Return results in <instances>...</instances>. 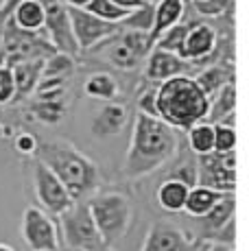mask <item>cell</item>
Returning a JSON list of instances; mask_svg holds the SVG:
<instances>
[{
  "instance_id": "6da1fadb",
  "label": "cell",
  "mask_w": 249,
  "mask_h": 251,
  "mask_svg": "<svg viewBox=\"0 0 249 251\" xmlns=\"http://www.w3.org/2000/svg\"><path fill=\"white\" fill-rule=\"evenodd\" d=\"M177 133L173 127L138 112L133 116V129L124 155L123 173L127 179H140L157 168L166 166L177 153Z\"/></svg>"
},
{
  "instance_id": "7a4b0ae2",
  "label": "cell",
  "mask_w": 249,
  "mask_h": 251,
  "mask_svg": "<svg viewBox=\"0 0 249 251\" xmlns=\"http://www.w3.org/2000/svg\"><path fill=\"white\" fill-rule=\"evenodd\" d=\"M37 162H42L68 190L73 201H83L99 188V166L75 144L66 140H42L35 151Z\"/></svg>"
},
{
  "instance_id": "3957f363",
  "label": "cell",
  "mask_w": 249,
  "mask_h": 251,
  "mask_svg": "<svg viewBox=\"0 0 249 251\" xmlns=\"http://www.w3.org/2000/svg\"><path fill=\"white\" fill-rule=\"evenodd\" d=\"M155 109L162 123L173 127L175 131H188L190 127L208 118L210 99L201 92L193 76L181 75L155 85Z\"/></svg>"
},
{
  "instance_id": "277c9868",
  "label": "cell",
  "mask_w": 249,
  "mask_h": 251,
  "mask_svg": "<svg viewBox=\"0 0 249 251\" xmlns=\"http://www.w3.org/2000/svg\"><path fill=\"white\" fill-rule=\"evenodd\" d=\"M88 210L97 225L100 238L109 249L116 245L131 227L133 221V203L121 190H100L90 195Z\"/></svg>"
},
{
  "instance_id": "5b68a950",
  "label": "cell",
  "mask_w": 249,
  "mask_h": 251,
  "mask_svg": "<svg viewBox=\"0 0 249 251\" xmlns=\"http://www.w3.org/2000/svg\"><path fill=\"white\" fill-rule=\"evenodd\" d=\"M61 238L70 251H107L109 247L100 238L92 214L88 210V199L75 201L68 212L59 216Z\"/></svg>"
},
{
  "instance_id": "8992f818",
  "label": "cell",
  "mask_w": 249,
  "mask_h": 251,
  "mask_svg": "<svg viewBox=\"0 0 249 251\" xmlns=\"http://www.w3.org/2000/svg\"><path fill=\"white\" fill-rule=\"evenodd\" d=\"M99 46H105L103 50L105 61H109L118 70H136L140 64H145L147 55L151 50L149 33L133 31V28H124V26Z\"/></svg>"
},
{
  "instance_id": "52a82bcc",
  "label": "cell",
  "mask_w": 249,
  "mask_h": 251,
  "mask_svg": "<svg viewBox=\"0 0 249 251\" xmlns=\"http://www.w3.org/2000/svg\"><path fill=\"white\" fill-rule=\"evenodd\" d=\"M197 186L210 188L219 195H234L236 190V151L205 153L197 162Z\"/></svg>"
},
{
  "instance_id": "ba28073f",
  "label": "cell",
  "mask_w": 249,
  "mask_h": 251,
  "mask_svg": "<svg viewBox=\"0 0 249 251\" xmlns=\"http://www.w3.org/2000/svg\"><path fill=\"white\" fill-rule=\"evenodd\" d=\"M22 240L31 251H59V231L50 214H46L42 207L28 205L22 214Z\"/></svg>"
},
{
  "instance_id": "9c48e42d",
  "label": "cell",
  "mask_w": 249,
  "mask_h": 251,
  "mask_svg": "<svg viewBox=\"0 0 249 251\" xmlns=\"http://www.w3.org/2000/svg\"><path fill=\"white\" fill-rule=\"evenodd\" d=\"M33 190H35L37 201H40L42 210L46 214L61 216L64 212H68L75 205L73 197L61 186V181L50 173V168H46L44 164L37 160L33 164Z\"/></svg>"
},
{
  "instance_id": "30bf717a",
  "label": "cell",
  "mask_w": 249,
  "mask_h": 251,
  "mask_svg": "<svg viewBox=\"0 0 249 251\" xmlns=\"http://www.w3.org/2000/svg\"><path fill=\"white\" fill-rule=\"evenodd\" d=\"M37 2L44 9V28L49 33L52 50L75 57L79 52V48H76V42L73 37L68 7L61 0H37Z\"/></svg>"
},
{
  "instance_id": "8fae6325",
  "label": "cell",
  "mask_w": 249,
  "mask_h": 251,
  "mask_svg": "<svg viewBox=\"0 0 249 251\" xmlns=\"http://www.w3.org/2000/svg\"><path fill=\"white\" fill-rule=\"evenodd\" d=\"M68 16H70V26H73V37L79 50H92V48L103 44L105 40H109L114 33H118L123 28V24L105 22L100 18L92 16V13H88L85 9L68 7Z\"/></svg>"
},
{
  "instance_id": "7c38bea8",
  "label": "cell",
  "mask_w": 249,
  "mask_h": 251,
  "mask_svg": "<svg viewBox=\"0 0 249 251\" xmlns=\"http://www.w3.org/2000/svg\"><path fill=\"white\" fill-rule=\"evenodd\" d=\"M140 251H201V243L179 225L157 221L147 231Z\"/></svg>"
},
{
  "instance_id": "4fadbf2b",
  "label": "cell",
  "mask_w": 249,
  "mask_h": 251,
  "mask_svg": "<svg viewBox=\"0 0 249 251\" xmlns=\"http://www.w3.org/2000/svg\"><path fill=\"white\" fill-rule=\"evenodd\" d=\"M188 61L177 57L175 52L162 50V48H151L149 55L145 59V76L153 83H164V81L173 79V76H181L188 72Z\"/></svg>"
},
{
  "instance_id": "5bb4252c",
  "label": "cell",
  "mask_w": 249,
  "mask_h": 251,
  "mask_svg": "<svg viewBox=\"0 0 249 251\" xmlns=\"http://www.w3.org/2000/svg\"><path fill=\"white\" fill-rule=\"evenodd\" d=\"M217 31L214 26L205 22L188 24V33H186L184 48H181V59L184 61H205L214 55L217 50Z\"/></svg>"
},
{
  "instance_id": "9a60e30c",
  "label": "cell",
  "mask_w": 249,
  "mask_h": 251,
  "mask_svg": "<svg viewBox=\"0 0 249 251\" xmlns=\"http://www.w3.org/2000/svg\"><path fill=\"white\" fill-rule=\"evenodd\" d=\"M186 4L184 0H157L153 4V18H151V28H149V48H153L157 40L164 35L169 28L175 24H181Z\"/></svg>"
},
{
  "instance_id": "2e32d148",
  "label": "cell",
  "mask_w": 249,
  "mask_h": 251,
  "mask_svg": "<svg viewBox=\"0 0 249 251\" xmlns=\"http://www.w3.org/2000/svg\"><path fill=\"white\" fill-rule=\"evenodd\" d=\"M129 120V109L124 105L116 103H105L99 109V114L92 120V131L97 138H109V136H118L124 127H127Z\"/></svg>"
},
{
  "instance_id": "e0dca14e",
  "label": "cell",
  "mask_w": 249,
  "mask_h": 251,
  "mask_svg": "<svg viewBox=\"0 0 249 251\" xmlns=\"http://www.w3.org/2000/svg\"><path fill=\"white\" fill-rule=\"evenodd\" d=\"M11 24L20 33L33 35L44 28V9L37 0H16L11 9Z\"/></svg>"
},
{
  "instance_id": "ac0fdd59",
  "label": "cell",
  "mask_w": 249,
  "mask_h": 251,
  "mask_svg": "<svg viewBox=\"0 0 249 251\" xmlns=\"http://www.w3.org/2000/svg\"><path fill=\"white\" fill-rule=\"evenodd\" d=\"M188 192H190V188L186 186L184 181H179V179H164L160 186H157L155 201H157V205H160L164 212L177 214V212H184V203H186Z\"/></svg>"
},
{
  "instance_id": "d6986e66",
  "label": "cell",
  "mask_w": 249,
  "mask_h": 251,
  "mask_svg": "<svg viewBox=\"0 0 249 251\" xmlns=\"http://www.w3.org/2000/svg\"><path fill=\"white\" fill-rule=\"evenodd\" d=\"M234 212H236V199H234V195H223L221 199L217 201V205H214L205 216L199 219L205 238H212L229 219H234Z\"/></svg>"
},
{
  "instance_id": "ffe728a7",
  "label": "cell",
  "mask_w": 249,
  "mask_h": 251,
  "mask_svg": "<svg viewBox=\"0 0 249 251\" xmlns=\"http://www.w3.org/2000/svg\"><path fill=\"white\" fill-rule=\"evenodd\" d=\"M83 92L97 100L112 103V100H116L118 94H121V85H118V81L114 79L109 72H94V75H90L88 79H85Z\"/></svg>"
},
{
  "instance_id": "44dd1931",
  "label": "cell",
  "mask_w": 249,
  "mask_h": 251,
  "mask_svg": "<svg viewBox=\"0 0 249 251\" xmlns=\"http://www.w3.org/2000/svg\"><path fill=\"white\" fill-rule=\"evenodd\" d=\"M193 79L197 81L201 92H203L208 99H212L225 83L234 81V70L229 68V66H223V64H212V66L201 70L197 76H193Z\"/></svg>"
},
{
  "instance_id": "7402d4cb",
  "label": "cell",
  "mask_w": 249,
  "mask_h": 251,
  "mask_svg": "<svg viewBox=\"0 0 249 251\" xmlns=\"http://www.w3.org/2000/svg\"><path fill=\"white\" fill-rule=\"evenodd\" d=\"M221 197L223 195L210 190V188L195 186V188H190L188 197H186L184 212L186 214H190V216H195V219H201V216H205L214 205H217V201L221 199Z\"/></svg>"
},
{
  "instance_id": "603a6c76",
  "label": "cell",
  "mask_w": 249,
  "mask_h": 251,
  "mask_svg": "<svg viewBox=\"0 0 249 251\" xmlns=\"http://www.w3.org/2000/svg\"><path fill=\"white\" fill-rule=\"evenodd\" d=\"M42 66L44 61H20V64H13V79H16V96L28 94L33 88L37 85L42 76Z\"/></svg>"
},
{
  "instance_id": "cb8c5ba5",
  "label": "cell",
  "mask_w": 249,
  "mask_h": 251,
  "mask_svg": "<svg viewBox=\"0 0 249 251\" xmlns=\"http://www.w3.org/2000/svg\"><path fill=\"white\" fill-rule=\"evenodd\" d=\"M188 147L195 155H205L214 151V125L212 123H197L188 129Z\"/></svg>"
},
{
  "instance_id": "d4e9b609",
  "label": "cell",
  "mask_w": 249,
  "mask_h": 251,
  "mask_svg": "<svg viewBox=\"0 0 249 251\" xmlns=\"http://www.w3.org/2000/svg\"><path fill=\"white\" fill-rule=\"evenodd\" d=\"M83 9L88 13H92V16H97L105 22H112V24H123L129 18V13H131V11H124V9L116 7L109 0H90Z\"/></svg>"
},
{
  "instance_id": "484cf974",
  "label": "cell",
  "mask_w": 249,
  "mask_h": 251,
  "mask_svg": "<svg viewBox=\"0 0 249 251\" xmlns=\"http://www.w3.org/2000/svg\"><path fill=\"white\" fill-rule=\"evenodd\" d=\"M73 57L64 55V52H52L49 59L42 66V76L40 79H66L73 72Z\"/></svg>"
},
{
  "instance_id": "4316f807",
  "label": "cell",
  "mask_w": 249,
  "mask_h": 251,
  "mask_svg": "<svg viewBox=\"0 0 249 251\" xmlns=\"http://www.w3.org/2000/svg\"><path fill=\"white\" fill-rule=\"evenodd\" d=\"M186 33H188V24H175L173 28H169V31L153 44V48H162V50L175 52L177 57H181V48H184Z\"/></svg>"
},
{
  "instance_id": "83f0119b",
  "label": "cell",
  "mask_w": 249,
  "mask_h": 251,
  "mask_svg": "<svg viewBox=\"0 0 249 251\" xmlns=\"http://www.w3.org/2000/svg\"><path fill=\"white\" fill-rule=\"evenodd\" d=\"M35 116L46 125H57L64 116V103L61 100H37L33 105Z\"/></svg>"
},
{
  "instance_id": "f1b7e54d",
  "label": "cell",
  "mask_w": 249,
  "mask_h": 251,
  "mask_svg": "<svg viewBox=\"0 0 249 251\" xmlns=\"http://www.w3.org/2000/svg\"><path fill=\"white\" fill-rule=\"evenodd\" d=\"M236 149V129L227 125H214V153H229Z\"/></svg>"
},
{
  "instance_id": "f546056e",
  "label": "cell",
  "mask_w": 249,
  "mask_h": 251,
  "mask_svg": "<svg viewBox=\"0 0 249 251\" xmlns=\"http://www.w3.org/2000/svg\"><path fill=\"white\" fill-rule=\"evenodd\" d=\"M16 99V79L11 66L0 64V105H7Z\"/></svg>"
},
{
  "instance_id": "4dcf8cb0",
  "label": "cell",
  "mask_w": 249,
  "mask_h": 251,
  "mask_svg": "<svg viewBox=\"0 0 249 251\" xmlns=\"http://www.w3.org/2000/svg\"><path fill=\"white\" fill-rule=\"evenodd\" d=\"M193 7L199 16L214 18V16H221V13L229 11L232 0H199V2H193Z\"/></svg>"
},
{
  "instance_id": "1f68e13d",
  "label": "cell",
  "mask_w": 249,
  "mask_h": 251,
  "mask_svg": "<svg viewBox=\"0 0 249 251\" xmlns=\"http://www.w3.org/2000/svg\"><path fill=\"white\" fill-rule=\"evenodd\" d=\"M166 179H179L188 188H195L197 186V166H195V162L186 160V162H181V166H177V171L171 173Z\"/></svg>"
},
{
  "instance_id": "d6a6232c",
  "label": "cell",
  "mask_w": 249,
  "mask_h": 251,
  "mask_svg": "<svg viewBox=\"0 0 249 251\" xmlns=\"http://www.w3.org/2000/svg\"><path fill=\"white\" fill-rule=\"evenodd\" d=\"M138 112L151 116V118H157V109H155V88H147L145 92H140L136 99Z\"/></svg>"
},
{
  "instance_id": "836d02e7",
  "label": "cell",
  "mask_w": 249,
  "mask_h": 251,
  "mask_svg": "<svg viewBox=\"0 0 249 251\" xmlns=\"http://www.w3.org/2000/svg\"><path fill=\"white\" fill-rule=\"evenodd\" d=\"M37 140L33 133H20L16 140H13V147H16V151L20 153V155H35L37 151Z\"/></svg>"
},
{
  "instance_id": "e575fe53",
  "label": "cell",
  "mask_w": 249,
  "mask_h": 251,
  "mask_svg": "<svg viewBox=\"0 0 249 251\" xmlns=\"http://www.w3.org/2000/svg\"><path fill=\"white\" fill-rule=\"evenodd\" d=\"M109 2H114L116 7L124 9V11H136V9H142L149 0H109Z\"/></svg>"
},
{
  "instance_id": "d590c367",
  "label": "cell",
  "mask_w": 249,
  "mask_h": 251,
  "mask_svg": "<svg viewBox=\"0 0 249 251\" xmlns=\"http://www.w3.org/2000/svg\"><path fill=\"white\" fill-rule=\"evenodd\" d=\"M201 251H234V247H229V245H221V243H210L205 249Z\"/></svg>"
},
{
  "instance_id": "8d00e7d4",
  "label": "cell",
  "mask_w": 249,
  "mask_h": 251,
  "mask_svg": "<svg viewBox=\"0 0 249 251\" xmlns=\"http://www.w3.org/2000/svg\"><path fill=\"white\" fill-rule=\"evenodd\" d=\"M61 2H64L66 7H70V9H83L90 0H61Z\"/></svg>"
},
{
  "instance_id": "74e56055",
  "label": "cell",
  "mask_w": 249,
  "mask_h": 251,
  "mask_svg": "<svg viewBox=\"0 0 249 251\" xmlns=\"http://www.w3.org/2000/svg\"><path fill=\"white\" fill-rule=\"evenodd\" d=\"M0 251H16L11 247V245H7V243H0Z\"/></svg>"
},
{
  "instance_id": "f35d334b",
  "label": "cell",
  "mask_w": 249,
  "mask_h": 251,
  "mask_svg": "<svg viewBox=\"0 0 249 251\" xmlns=\"http://www.w3.org/2000/svg\"><path fill=\"white\" fill-rule=\"evenodd\" d=\"M190 2H199V0H190Z\"/></svg>"
},
{
  "instance_id": "ab89813d",
  "label": "cell",
  "mask_w": 249,
  "mask_h": 251,
  "mask_svg": "<svg viewBox=\"0 0 249 251\" xmlns=\"http://www.w3.org/2000/svg\"><path fill=\"white\" fill-rule=\"evenodd\" d=\"M107 251H112V249H107Z\"/></svg>"
}]
</instances>
